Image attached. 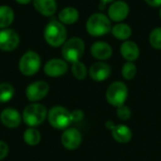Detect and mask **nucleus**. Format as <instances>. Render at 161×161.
<instances>
[{"label":"nucleus","instance_id":"dca6fc26","mask_svg":"<svg viewBox=\"0 0 161 161\" xmlns=\"http://www.w3.org/2000/svg\"><path fill=\"white\" fill-rule=\"evenodd\" d=\"M122 57L127 61H135L140 57V47L133 41H125L120 48Z\"/></svg>","mask_w":161,"mask_h":161},{"label":"nucleus","instance_id":"aec40b11","mask_svg":"<svg viewBox=\"0 0 161 161\" xmlns=\"http://www.w3.org/2000/svg\"><path fill=\"white\" fill-rule=\"evenodd\" d=\"M111 33L118 40L127 41L132 35V29L127 24L118 23L111 27Z\"/></svg>","mask_w":161,"mask_h":161},{"label":"nucleus","instance_id":"b1692460","mask_svg":"<svg viewBox=\"0 0 161 161\" xmlns=\"http://www.w3.org/2000/svg\"><path fill=\"white\" fill-rule=\"evenodd\" d=\"M72 74L77 80H83L86 78L88 70L86 65L80 60L72 63Z\"/></svg>","mask_w":161,"mask_h":161},{"label":"nucleus","instance_id":"ddd939ff","mask_svg":"<svg viewBox=\"0 0 161 161\" xmlns=\"http://www.w3.org/2000/svg\"><path fill=\"white\" fill-rule=\"evenodd\" d=\"M22 115L20 112L13 108H7L0 113L1 124L8 128H16L21 125Z\"/></svg>","mask_w":161,"mask_h":161},{"label":"nucleus","instance_id":"1a4fd4ad","mask_svg":"<svg viewBox=\"0 0 161 161\" xmlns=\"http://www.w3.org/2000/svg\"><path fill=\"white\" fill-rule=\"evenodd\" d=\"M20 42L18 33L9 28L0 30V50L10 52L14 50Z\"/></svg>","mask_w":161,"mask_h":161},{"label":"nucleus","instance_id":"bb28decb","mask_svg":"<svg viewBox=\"0 0 161 161\" xmlns=\"http://www.w3.org/2000/svg\"><path fill=\"white\" fill-rule=\"evenodd\" d=\"M116 113H117L118 118L120 120H122V121H127L131 117V110L125 105H123L121 107H118L117 108V110H116Z\"/></svg>","mask_w":161,"mask_h":161},{"label":"nucleus","instance_id":"9d476101","mask_svg":"<svg viewBox=\"0 0 161 161\" xmlns=\"http://www.w3.org/2000/svg\"><path fill=\"white\" fill-rule=\"evenodd\" d=\"M82 142V135L80 131L75 127L67 128L61 135V144L68 150L77 149Z\"/></svg>","mask_w":161,"mask_h":161},{"label":"nucleus","instance_id":"f03ea898","mask_svg":"<svg viewBox=\"0 0 161 161\" xmlns=\"http://www.w3.org/2000/svg\"><path fill=\"white\" fill-rule=\"evenodd\" d=\"M111 21L106 14L96 12L92 14L87 23L86 30L92 37H100L111 31Z\"/></svg>","mask_w":161,"mask_h":161},{"label":"nucleus","instance_id":"f257e3e1","mask_svg":"<svg viewBox=\"0 0 161 161\" xmlns=\"http://www.w3.org/2000/svg\"><path fill=\"white\" fill-rule=\"evenodd\" d=\"M43 37L47 44L52 47H59L67 39V31L62 23L57 20L50 21L44 28Z\"/></svg>","mask_w":161,"mask_h":161},{"label":"nucleus","instance_id":"0eeeda50","mask_svg":"<svg viewBox=\"0 0 161 161\" xmlns=\"http://www.w3.org/2000/svg\"><path fill=\"white\" fill-rule=\"evenodd\" d=\"M41 65L42 60L39 54L34 51H27L21 57L18 68L22 75L32 76L39 72Z\"/></svg>","mask_w":161,"mask_h":161},{"label":"nucleus","instance_id":"cd10ccee","mask_svg":"<svg viewBox=\"0 0 161 161\" xmlns=\"http://www.w3.org/2000/svg\"><path fill=\"white\" fill-rule=\"evenodd\" d=\"M84 112L81 109H75L71 112L72 122L73 123H79L84 119Z\"/></svg>","mask_w":161,"mask_h":161},{"label":"nucleus","instance_id":"2f4dec72","mask_svg":"<svg viewBox=\"0 0 161 161\" xmlns=\"http://www.w3.org/2000/svg\"><path fill=\"white\" fill-rule=\"evenodd\" d=\"M114 125H114V123H113L112 121H108V122L106 123V127L108 128V129H110V130L113 128Z\"/></svg>","mask_w":161,"mask_h":161},{"label":"nucleus","instance_id":"f8f14e48","mask_svg":"<svg viewBox=\"0 0 161 161\" xmlns=\"http://www.w3.org/2000/svg\"><path fill=\"white\" fill-rule=\"evenodd\" d=\"M43 71L45 75L50 77H58L67 73L68 64L64 59L52 58L45 63Z\"/></svg>","mask_w":161,"mask_h":161},{"label":"nucleus","instance_id":"473e14b6","mask_svg":"<svg viewBox=\"0 0 161 161\" xmlns=\"http://www.w3.org/2000/svg\"><path fill=\"white\" fill-rule=\"evenodd\" d=\"M18 4H21V5H26L28 3H30L32 0H15Z\"/></svg>","mask_w":161,"mask_h":161},{"label":"nucleus","instance_id":"4be33fe9","mask_svg":"<svg viewBox=\"0 0 161 161\" xmlns=\"http://www.w3.org/2000/svg\"><path fill=\"white\" fill-rule=\"evenodd\" d=\"M24 141L25 142L29 145V146H35L37 144L40 143L42 136L41 133L38 129H36L35 127H28L27 129H25V131L24 132Z\"/></svg>","mask_w":161,"mask_h":161},{"label":"nucleus","instance_id":"6e6552de","mask_svg":"<svg viewBox=\"0 0 161 161\" xmlns=\"http://www.w3.org/2000/svg\"><path fill=\"white\" fill-rule=\"evenodd\" d=\"M49 92V85L47 82L39 80L30 83L25 89V96L31 103H36L43 99Z\"/></svg>","mask_w":161,"mask_h":161},{"label":"nucleus","instance_id":"7c9ffc66","mask_svg":"<svg viewBox=\"0 0 161 161\" xmlns=\"http://www.w3.org/2000/svg\"><path fill=\"white\" fill-rule=\"evenodd\" d=\"M115 1H116V0H100L101 3H100V5H99V8H100V9H103L107 4H108V3H113V2H115Z\"/></svg>","mask_w":161,"mask_h":161},{"label":"nucleus","instance_id":"4468645a","mask_svg":"<svg viewBox=\"0 0 161 161\" xmlns=\"http://www.w3.org/2000/svg\"><path fill=\"white\" fill-rule=\"evenodd\" d=\"M89 74L92 80L101 82L108 78V76L111 74V67L106 62L98 61L91 66Z\"/></svg>","mask_w":161,"mask_h":161},{"label":"nucleus","instance_id":"6ab92c4d","mask_svg":"<svg viewBox=\"0 0 161 161\" xmlns=\"http://www.w3.org/2000/svg\"><path fill=\"white\" fill-rule=\"evenodd\" d=\"M79 18L78 10L74 7H66L58 13V20L63 25H73Z\"/></svg>","mask_w":161,"mask_h":161},{"label":"nucleus","instance_id":"7ed1b4c3","mask_svg":"<svg viewBox=\"0 0 161 161\" xmlns=\"http://www.w3.org/2000/svg\"><path fill=\"white\" fill-rule=\"evenodd\" d=\"M46 108L40 103H31L27 105L22 114L23 122L29 127H36L41 125L47 118Z\"/></svg>","mask_w":161,"mask_h":161},{"label":"nucleus","instance_id":"a878e982","mask_svg":"<svg viewBox=\"0 0 161 161\" xmlns=\"http://www.w3.org/2000/svg\"><path fill=\"white\" fill-rule=\"evenodd\" d=\"M149 42L153 48L161 49V27L154 28L149 36Z\"/></svg>","mask_w":161,"mask_h":161},{"label":"nucleus","instance_id":"20e7f679","mask_svg":"<svg viewBox=\"0 0 161 161\" xmlns=\"http://www.w3.org/2000/svg\"><path fill=\"white\" fill-rule=\"evenodd\" d=\"M84 41L78 37H74L64 42L61 48V55L65 61L74 63L81 58L84 54Z\"/></svg>","mask_w":161,"mask_h":161},{"label":"nucleus","instance_id":"72a5a7b5","mask_svg":"<svg viewBox=\"0 0 161 161\" xmlns=\"http://www.w3.org/2000/svg\"><path fill=\"white\" fill-rule=\"evenodd\" d=\"M159 17H160V19H161V7H160V9H159Z\"/></svg>","mask_w":161,"mask_h":161},{"label":"nucleus","instance_id":"39448f33","mask_svg":"<svg viewBox=\"0 0 161 161\" xmlns=\"http://www.w3.org/2000/svg\"><path fill=\"white\" fill-rule=\"evenodd\" d=\"M47 119L51 126L56 129L65 130L73 123L71 112L64 107L55 106L47 113Z\"/></svg>","mask_w":161,"mask_h":161},{"label":"nucleus","instance_id":"a211bd4d","mask_svg":"<svg viewBox=\"0 0 161 161\" xmlns=\"http://www.w3.org/2000/svg\"><path fill=\"white\" fill-rule=\"evenodd\" d=\"M35 9L42 16H52L57 10L56 0H32Z\"/></svg>","mask_w":161,"mask_h":161},{"label":"nucleus","instance_id":"412c9836","mask_svg":"<svg viewBox=\"0 0 161 161\" xmlns=\"http://www.w3.org/2000/svg\"><path fill=\"white\" fill-rule=\"evenodd\" d=\"M14 20L13 9L6 5L0 6V28H7Z\"/></svg>","mask_w":161,"mask_h":161},{"label":"nucleus","instance_id":"f3484780","mask_svg":"<svg viewBox=\"0 0 161 161\" xmlns=\"http://www.w3.org/2000/svg\"><path fill=\"white\" fill-rule=\"evenodd\" d=\"M111 135L114 141L119 143H127L132 139L131 129L125 125H115L111 129Z\"/></svg>","mask_w":161,"mask_h":161},{"label":"nucleus","instance_id":"423d86ee","mask_svg":"<svg viewBox=\"0 0 161 161\" xmlns=\"http://www.w3.org/2000/svg\"><path fill=\"white\" fill-rule=\"evenodd\" d=\"M127 95V87L122 81H115L111 83L106 92V99L108 103L115 108L125 105Z\"/></svg>","mask_w":161,"mask_h":161},{"label":"nucleus","instance_id":"c85d7f7f","mask_svg":"<svg viewBox=\"0 0 161 161\" xmlns=\"http://www.w3.org/2000/svg\"><path fill=\"white\" fill-rule=\"evenodd\" d=\"M8 154V144L3 142V141H0V160L4 159Z\"/></svg>","mask_w":161,"mask_h":161},{"label":"nucleus","instance_id":"393cba45","mask_svg":"<svg viewBox=\"0 0 161 161\" xmlns=\"http://www.w3.org/2000/svg\"><path fill=\"white\" fill-rule=\"evenodd\" d=\"M137 75V67L136 65L131 62V61H127L124 64L123 68H122V75L125 79L126 80H131L133 79Z\"/></svg>","mask_w":161,"mask_h":161},{"label":"nucleus","instance_id":"2eb2a0df","mask_svg":"<svg viewBox=\"0 0 161 161\" xmlns=\"http://www.w3.org/2000/svg\"><path fill=\"white\" fill-rule=\"evenodd\" d=\"M92 56L99 60H106L112 55V47L106 42L98 41L92 43L91 46Z\"/></svg>","mask_w":161,"mask_h":161},{"label":"nucleus","instance_id":"5701e85b","mask_svg":"<svg viewBox=\"0 0 161 161\" xmlns=\"http://www.w3.org/2000/svg\"><path fill=\"white\" fill-rule=\"evenodd\" d=\"M14 87L8 82L0 83V103H7L14 96Z\"/></svg>","mask_w":161,"mask_h":161},{"label":"nucleus","instance_id":"c756f323","mask_svg":"<svg viewBox=\"0 0 161 161\" xmlns=\"http://www.w3.org/2000/svg\"><path fill=\"white\" fill-rule=\"evenodd\" d=\"M144 1L151 7H155V8L161 7V0H144Z\"/></svg>","mask_w":161,"mask_h":161},{"label":"nucleus","instance_id":"9b49d317","mask_svg":"<svg viewBox=\"0 0 161 161\" xmlns=\"http://www.w3.org/2000/svg\"><path fill=\"white\" fill-rule=\"evenodd\" d=\"M129 13V6L126 2L122 0H116L111 3L108 9V16L110 21L122 22L124 21Z\"/></svg>","mask_w":161,"mask_h":161}]
</instances>
